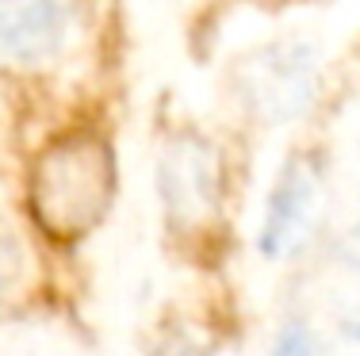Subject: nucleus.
Returning a JSON list of instances; mask_svg holds the SVG:
<instances>
[{"instance_id": "obj_1", "label": "nucleus", "mask_w": 360, "mask_h": 356, "mask_svg": "<svg viewBox=\"0 0 360 356\" xmlns=\"http://www.w3.org/2000/svg\"><path fill=\"white\" fill-rule=\"evenodd\" d=\"M111 188L108 154L92 142L50 150L35 176V203L39 218L54 234H73L100 215Z\"/></svg>"}, {"instance_id": "obj_2", "label": "nucleus", "mask_w": 360, "mask_h": 356, "mask_svg": "<svg viewBox=\"0 0 360 356\" xmlns=\"http://www.w3.org/2000/svg\"><path fill=\"white\" fill-rule=\"evenodd\" d=\"M70 23L62 4H0V54L15 62H42L58 54Z\"/></svg>"}, {"instance_id": "obj_3", "label": "nucleus", "mask_w": 360, "mask_h": 356, "mask_svg": "<svg viewBox=\"0 0 360 356\" xmlns=\"http://www.w3.org/2000/svg\"><path fill=\"white\" fill-rule=\"evenodd\" d=\"M311 196H314V188L303 169H291L284 180L276 184V192L269 196V211H264V226H261L264 257H280L295 242L299 226L307 223V211H311Z\"/></svg>"}, {"instance_id": "obj_4", "label": "nucleus", "mask_w": 360, "mask_h": 356, "mask_svg": "<svg viewBox=\"0 0 360 356\" xmlns=\"http://www.w3.org/2000/svg\"><path fill=\"white\" fill-rule=\"evenodd\" d=\"M272 356H319V345H314V334L299 322H291L284 334L272 345Z\"/></svg>"}, {"instance_id": "obj_5", "label": "nucleus", "mask_w": 360, "mask_h": 356, "mask_svg": "<svg viewBox=\"0 0 360 356\" xmlns=\"http://www.w3.org/2000/svg\"><path fill=\"white\" fill-rule=\"evenodd\" d=\"M8 279H12V245L0 237V291H4Z\"/></svg>"}, {"instance_id": "obj_6", "label": "nucleus", "mask_w": 360, "mask_h": 356, "mask_svg": "<svg viewBox=\"0 0 360 356\" xmlns=\"http://www.w3.org/2000/svg\"><path fill=\"white\" fill-rule=\"evenodd\" d=\"M349 334H353V337H356V341H360V326H349Z\"/></svg>"}]
</instances>
